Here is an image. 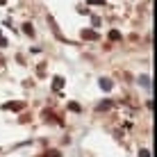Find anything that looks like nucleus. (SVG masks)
I'll use <instances>...</instances> for the list:
<instances>
[{"mask_svg":"<svg viewBox=\"0 0 157 157\" xmlns=\"http://www.w3.org/2000/svg\"><path fill=\"white\" fill-rule=\"evenodd\" d=\"M2 109H9V112H21V109H25V102H5L2 105Z\"/></svg>","mask_w":157,"mask_h":157,"instance_id":"obj_1","label":"nucleus"},{"mask_svg":"<svg viewBox=\"0 0 157 157\" xmlns=\"http://www.w3.org/2000/svg\"><path fill=\"white\" fill-rule=\"evenodd\" d=\"M109 107H112V100H102L100 105H98V109L102 112V109H109Z\"/></svg>","mask_w":157,"mask_h":157,"instance_id":"obj_8","label":"nucleus"},{"mask_svg":"<svg viewBox=\"0 0 157 157\" xmlns=\"http://www.w3.org/2000/svg\"><path fill=\"white\" fill-rule=\"evenodd\" d=\"M0 66H2V57H0Z\"/></svg>","mask_w":157,"mask_h":157,"instance_id":"obj_14","label":"nucleus"},{"mask_svg":"<svg viewBox=\"0 0 157 157\" xmlns=\"http://www.w3.org/2000/svg\"><path fill=\"white\" fill-rule=\"evenodd\" d=\"M109 39H112V41H121V32H118V30H112V32H109Z\"/></svg>","mask_w":157,"mask_h":157,"instance_id":"obj_7","label":"nucleus"},{"mask_svg":"<svg viewBox=\"0 0 157 157\" xmlns=\"http://www.w3.org/2000/svg\"><path fill=\"white\" fill-rule=\"evenodd\" d=\"M52 86H55V89L59 91L64 86V78H59V75H55V78H52Z\"/></svg>","mask_w":157,"mask_h":157,"instance_id":"obj_4","label":"nucleus"},{"mask_svg":"<svg viewBox=\"0 0 157 157\" xmlns=\"http://www.w3.org/2000/svg\"><path fill=\"white\" fill-rule=\"evenodd\" d=\"M68 107H71L73 112H80V105H78V102H68Z\"/></svg>","mask_w":157,"mask_h":157,"instance_id":"obj_11","label":"nucleus"},{"mask_svg":"<svg viewBox=\"0 0 157 157\" xmlns=\"http://www.w3.org/2000/svg\"><path fill=\"white\" fill-rule=\"evenodd\" d=\"M139 84L148 89V86H150V78H148V75H141V78H139Z\"/></svg>","mask_w":157,"mask_h":157,"instance_id":"obj_6","label":"nucleus"},{"mask_svg":"<svg viewBox=\"0 0 157 157\" xmlns=\"http://www.w3.org/2000/svg\"><path fill=\"white\" fill-rule=\"evenodd\" d=\"M46 157H62V155H59V150H48Z\"/></svg>","mask_w":157,"mask_h":157,"instance_id":"obj_9","label":"nucleus"},{"mask_svg":"<svg viewBox=\"0 0 157 157\" xmlns=\"http://www.w3.org/2000/svg\"><path fill=\"white\" fill-rule=\"evenodd\" d=\"M102 2H105V0H91L89 5H102Z\"/></svg>","mask_w":157,"mask_h":157,"instance_id":"obj_12","label":"nucleus"},{"mask_svg":"<svg viewBox=\"0 0 157 157\" xmlns=\"http://www.w3.org/2000/svg\"><path fill=\"white\" fill-rule=\"evenodd\" d=\"M5 2H7V0H0V5H5Z\"/></svg>","mask_w":157,"mask_h":157,"instance_id":"obj_13","label":"nucleus"},{"mask_svg":"<svg viewBox=\"0 0 157 157\" xmlns=\"http://www.w3.org/2000/svg\"><path fill=\"white\" fill-rule=\"evenodd\" d=\"M139 157H150V150H146V148H141V150H139Z\"/></svg>","mask_w":157,"mask_h":157,"instance_id":"obj_10","label":"nucleus"},{"mask_svg":"<svg viewBox=\"0 0 157 157\" xmlns=\"http://www.w3.org/2000/svg\"><path fill=\"white\" fill-rule=\"evenodd\" d=\"M23 32H25L28 36H34V28H32V23H25V25H23Z\"/></svg>","mask_w":157,"mask_h":157,"instance_id":"obj_5","label":"nucleus"},{"mask_svg":"<svg viewBox=\"0 0 157 157\" xmlns=\"http://www.w3.org/2000/svg\"><path fill=\"white\" fill-rule=\"evenodd\" d=\"M82 39H86V41H96V39H98V32H94V30H84V32H82Z\"/></svg>","mask_w":157,"mask_h":157,"instance_id":"obj_3","label":"nucleus"},{"mask_svg":"<svg viewBox=\"0 0 157 157\" xmlns=\"http://www.w3.org/2000/svg\"><path fill=\"white\" fill-rule=\"evenodd\" d=\"M0 36H2V30H0Z\"/></svg>","mask_w":157,"mask_h":157,"instance_id":"obj_15","label":"nucleus"},{"mask_svg":"<svg viewBox=\"0 0 157 157\" xmlns=\"http://www.w3.org/2000/svg\"><path fill=\"white\" fill-rule=\"evenodd\" d=\"M98 84H100V89H102V91H109L112 86H114L109 78H100V80H98Z\"/></svg>","mask_w":157,"mask_h":157,"instance_id":"obj_2","label":"nucleus"}]
</instances>
